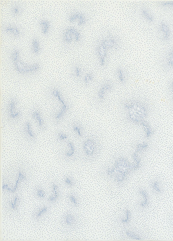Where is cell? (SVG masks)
Wrapping results in <instances>:
<instances>
[{"mask_svg":"<svg viewBox=\"0 0 173 241\" xmlns=\"http://www.w3.org/2000/svg\"><path fill=\"white\" fill-rule=\"evenodd\" d=\"M139 193L144 198V200L141 202L140 204L142 207H145L147 206L149 201V197L147 192L144 190L141 189L139 190Z\"/></svg>","mask_w":173,"mask_h":241,"instance_id":"cell-15","label":"cell"},{"mask_svg":"<svg viewBox=\"0 0 173 241\" xmlns=\"http://www.w3.org/2000/svg\"><path fill=\"white\" fill-rule=\"evenodd\" d=\"M71 22H77L79 25L83 26L86 23L87 19L85 15L81 13L75 12L71 14L69 17Z\"/></svg>","mask_w":173,"mask_h":241,"instance_id":"cell-6","label":"cell"},{"mask_svg":"<svg viewBox=\"0 0 173 241\" xmlns=\"http://www.w3.org/2000/svg\"><path fill=\"white\" fill-rule=\"evenodd\" d=\"M70 199L71 201L74 205H76L77 204V201L76 198L74 197V196H70Z\"/></svg>","mask_w":173,"mask_h":241,"instance_id":"cell-34","label":"cell"},{"mask_svg":"<svg viewBox=\"0 0 173 241\" xmlns=\"http://www.w3.org/2000/svg\"><path fill=\"white\" fill-rule=\"evenodd\" d=\"M47 210V207H44L43 208L41 209V210L38 211V213L36 214V217H39L42 214H43V213H44L46 212Z\"/></svg>","mask_w":173,"mask_h":241,"instance_id":"cell-32","label":"cell"},{"mask_svg":"<svg viewBox=\"0 0 173 241\" xmlns=\"http://www.w3.org/2000/svg\"><path fill=\"white\" fill-rule=\"evenodd\" d=\"M96 144L93 140H87L84 144V148L85 153L88 156H92L95 153L96 150Z\"/></svg>","mask_w":173,"mask_h":241,"instance_id":"cell-7","label":"cell"},{"mask_svg":"<svg viewBox=\"0 0 173 241\" xmlns=\"http://www.w3.org/2000/svg\"><path fill=\"white\" fill-rule=\"evenodd\" d=\"M18 178L21 179V180H22V179H25V176H24L23 175L21 172H19Z\"/></svg>","mask_w":173,"mask_h":241,"instance_id":"cell-37","label":"cell"},{"mask_svg":"<svg viewBox=\"0 0 173 241\" xmlns=\"http://www.w3.org/2000/svg\"><path fill=\"white\" fill-rule=\"evenodd\" d=\"M141 15L143 19L146 22L152 23L155 21V18L153 15L147 8H143L140 11Z\"/></svg>","mask_w":173,"mask_h":241,"instance_id":"cell-9","label":"cell"},{"mask_svg":"<svg viewBox=\"0 0 173 241\" xmlns=\"http://www.w3.org/2000/svg\"><path fill=\"white\" fill-rule=\"evenodd\" d=\"M13 13L15 15H17L19 14L20 12V8L18 6H15L13 8Z\"/></svg>","mask_w":173,"mask_h":241,"instance_id":"cell-30","label":"cell"},{"mask_svg":"<svg viewBox=\"0 0 173 241\" xmlns=\"http://www.w3.org/2000/svg\"><path fill=\"white\" fill-rule=\"evenodd\" d=\"M69 147L70 148L71 150L68 152L67 153V154H66V156L68 157H69L72 156L74 154L75 152V148L74 146H73V144L71 142H69Z\"/></svg>","mask_w":173,"mask_h":241,"instance_id":"cell-26","label":"cell"},{"mask_svg":"<svg viewBox=\"0 0 173 241\" xmlns=\"http://www.w3.org/2000/svg\"><path fill=\"white\" fill-rule=\"evenodd\" d=\"M152 187L154 192L156 194H160L162 193L161 188L160 187L158 181H154L152 183Z\"/></svg>","mask_w":173,"mask_h":241,"instance_id":"cell-17","label":"cell"},{"mask_svg":"<svg viewBox=\"0 0 173 241\" xmlns=\"http://www.w3.org/2000/svg\"><path fill=\"white\" fill-rule=\"evenodd\" d=\"M114 89V84L111 81L107 80L102 82L98 88L96 93V98L98 101H105Z\"/></svg>","mask_w":173,"mask_h":241,"instance_id":"cell-2","label":"cell"},{"mask_svg":"<svg viewBox=\"0 0 173 241\" xmlns=\"http://www.w3.org/2000/svg\"><path fill=\"white\" fill-rule=\"evenodd\" d=\"M160 5L162 8L171 9L173 13V1L162 2L161 3Z\"/></svg>","mask_w":173,"mask_h":241,"instance_id":"cell-22","label":"cell"},{"mask_svg":"<svg viewBox=\"0 0 173 241\" xmlns=\"http://www.w3.org/2000/svg\"><path fill=\"white\" fill-rule=\"evenodd\" d=\"M74 73L75 77L78 78H82L84 74L83 73V69L79 66H76L75 67Z\"/></svg>","mask_w":173,"mask_h":241,"instance_id":"cell-19","label":"cell"},{"mask_svg":"<svg viewBox=\"0 0 173 241\" xmlns=\"http://www.w3.org/2000/svg\"><path fill=\"white\" fill-rule=\"evenodd\" d=\"M148 147H149V145H148V144L144 143L142 144L137 145L136 146V148H137V151L138 152L139 151H142L147 149Z\"/></svg>","mask_w":173,"mask_h":241,"instance_id":"cell-25","label":"cell"},{"mask_svg":"<svg viewBox=\"0 0 173 241\" xmlns=\"http://www.w3.org/2000/svg\"><path fill=\"white\" fill-rule=\"evenodd\" d=\"M117 81L120 84H124L127 82V76L125 70L122 67L118 68L115 72Z\"/></svg>","mask_w":173,"mask_h":241,"instance_id":"cell-8","label":"cell"},{"mask_svg":"<svg viewBox=\"0 0 173 241\" xmlns=\"http://www.w3.org/2000/svg\"><path fill=\"white\" fill-rule=\"evenodd\" d=\"M127 217L126 218L122 220V222L124 223H126L128 222L129 220H130L131 217V214L129 211L127 210Z\"/></svg>","mask_w":173,"mask_h":241,"instance_id":"cell-31","label":"cell"},{"mask_svg":"<svg viewBox=\"0 0 173 241\" xmlns=\"http://www.w3.org/2000/svg\"><path fill=\"white\" fill-rule=\"evenodd\" d=\"M66 222L68 225H71L73 222V218L71 215H68L66 218Z\"/></svg>","mask_w":173,"mask_h":241,"instance_id":"cell-28","label":"cell"},{"mask_svg":"<svg viewBox=\"0 0 173 241\" xmlns=\"http://www.w3.org/2000/svg\"><path fill=\"white\" fill-rule=\"evenodd\" d=\"M65 182L66 183H67L69 185H73V183L72 182L71 179H70L68 178H67L65 179Z\"/></svg>","mask_w":173,"mask_h":241,"instance_id":"cell-35","label":"cell"},{"mask_svg":"<svg viewBox=\"0 0 173 241\" xmlns=\"http://www.w3.org/2000/svg\"><path fill=\"white\" fill-rule=\"evenodd\" d=\"M109 50L102 40L98 43L96 49V54L98 64L104 67L107 62L108 53Z\"/></svg>","mask_w":173,"mask_h":241,"instance_id":"cell-3","label":"cell"},{"mask_svg":"<svg viewBox=\"0 0 173 241\" xmlns=\"http://www.w3.org/2000/svg\"><path fill=\"white\" fill-rule=\"evenodd\" d=\"M32 50L33 52L35 54H38L40 51V44L38 40L36 38H34L32 42Z\"/></svg>","mask_w":173,"mask_h":241,"instance_id":"cell-16","label":"cell"},{"mask_svg":"<svg viewBox=\"0 0 173 241\" xmlns=\"http://www.w3.org/2000/svg\"><path fill=\"white\" fill-rule=\"evenodd\" d=\"M82 79L84 84L85 85H89L94 82L95 76L92 72H87L84 74Z\"/></svg>","mask_w":173,"mask_h":241,"instance_id":"cell-12","label":"cell"},{"mask_svg":"<svg viewBox=\"0 0 173 241\" xmlns=\"http://www.w3.org/2000/svg\"><path fill=\"white\" fill-rule=\"evenodd\" d=\"M123 107L126 112L127 118L131 122L141 126L146 121L150 108L144 100L137 98L127 99L123 102Z\"/></svg>","mask_w":173,"mask_h":241,"instance_id":"cell-1","label":"cell"},{"mask_svg":"<svg viewBox=\"0 0 173 241\" xmlns=\"http://www.w3.org/2000/svg\"><path fill=\"white\" fill-rule=\"evenodd\" d=\"M137 152V151L134 152L133 156L136 162L135 164L133 165L134 170H137L140 166L141 161L138 156Z\"/></svg>","mask_w":173,"mask_h":241,"instance_id":"cell-21","label":"cell"},{"mask_svg":"<svg viewBox=\"0 0 173 241\" xmlns=\"http://www.w3.org/2000/svg\"><path fill=\"white\" fill-rule=\"evenodd\" d=\"M38 196L41 198H44V194L43 192L41 189H38L37 191Z\"/></svg>","mask_w":173,"mask_h":241,"instance_id":"cell-33","label":"cell"},{"mask_svg":"<svg viewBox=\"0 0 173 241\" xmlns=\"http://www.w3.org/2000/svg\"><path fill=\"white\" fill-rule=\"evenodd\" d=\"M81 39V35L79 32L74 28H69L66 30L64 35V40L67 43L72 42H79Z\"/></svg>","mask_w":173,"mask_h":241,"instance_id":"cell-4","label":"cell"},{"mask_svg":"<svg viewBox=\"0 0 173 241\" xmlns=\"http://www.w3.org/2000/svg\"><path fill=\"white\" fill-rule=\"evenodd\" d=\"M165 64L168 68L173 70V50L170 49L166 56Z\"/></svg>","mask_w":173,"mask_h":241,"instance_id":"cell-11","label":"cell"},{"mask_svg":"<svg viewBox=\"0 0 173 241\" xmlns=\"http://www.w3.org/2000/svg\"><path fill=\"white\" fill-rule=\"evenodd\" d=\"M146 133V137L148 138H150L152 135L153 131L151 126L147 121H145L141 124Z\"/></svg>","mask_w":173,"mask_h":241,"instance_id":"cell-14","label":"cell"},{"mask_svg":"<svg viewBox=\"0 0 173 241\" xmlns=\"http://www.w3.org/2000/svg\"><path fill=\"white\" fill-rule=\"evenodd\" d=\"M128 236L130 238L134 239V240H141L142 238L141 237L139 236V235L136 234L130 231H127L126 232Z\"/></svg>","mask_w":173,"mask_h":241,"instance_id":"cell-24","label":"cell"},{"mask_svg":"<svg viewBox=\"0 0 173 241\" xmlns=\"http://www.w3.org/2000/svg\"><path fill=\"white\" fill-rule=\"evenodd\" d=\"M159 30L162 40L165 42H168L172 37V31L170 26L165 22L161 23L159 25Z\"/></svg>","mask_w":173,"mask_h":241,"instance_id":"cell-5","label":"cell"},{"mask_svg":"<svg viewBox=\"0 0 173 241\" xmlns=\"http://www.w3.org/2000/svg\"><path fill=\"white\" fill-rule=\"evenodd\" d=\"M168 90L170 95L173 98V80L170 81L169 84Z\"/></svg>","mask_w":173,"mask_h":241,"instance_id":"cell-29","label":"cell"},{"mask_svg":"<svg viewBox=\"0 0 173 241\" xmlns=\"http://www.w3.org/2000/svg\"><path fill=\"white\" fill-rule=\"evenodd\" d=\"M16 104V102L15 100L13 99L10 102L9 106L10 116L12 119L16 118L20 115V113H19L14 112Z\"/></svg>","mask_w":173,"mask_h":241,"instance_id":"cell-10","label":"cell"},{"mask_svg":"<svg viewBox=\"0 0 173 241\" xmlns=\"http://www.w3.org/2000/svg\"><path fill=\"white\" fill-rule=\"evenodd\" d=\"M41 25L44 34H47L49 29L50 25L48 21L46 20L42 21L41 22Z\"/></svg>","mask_w":173,"mask_h":241,"instance_id":"cell-20","label":"cell"},{"mask_svg":"<svg viewBox=\"0 0 173 241\" xmlns=\"http://www.w3.org/2000/svg\"><path fill=\"white\" fill-rule=\"evenodd\" d=\"M73 129L76 132L79 136H81L82 134V129L77 124L73 126Z\"/></svg>","mask_w":173,"mask_h":241,"instance_id":"cell-27","label":"cell"},{"mask_svg":"<svg viewBox=\"0 0 173 241\" xmlns=\"http://www.w3.org/2000/svg\"><path fill=\"white\" fill-rule=\"evenodd\" d=\"M59 138L60 139H61L62 140L66 139L67 138V136H66V135L62 134H60L59 135Z\"/></svg>","mask_w":173,"mask_h":241,"instance_id":"cell-36","label":"cell"},{"mask_svg":"<svg viewBox=\"0 0 173 241\" xmlns=\"http://www.w3.org/2000/svg\"><path fill=\"white\" fill-rule=\"evenodd\" d=\"M32 117L36 118L38 121V124L40 127L43 128L44 127V124L41 118V115L39 112L38 111H35L32 114Z\"/></svg>","mask_w":173,"mask_h":241,"instance_id":"cell-18","label":"cell"},{"mask_svg":"<svg viewBox=\"0 0 173 241\" xmlns=\"http://www.w3.org/2000/svg\"><path fill=\"white\" fill-rule=\"evenodd\" d=\"M5 30L7 32L16 36H19L21 34L20 30L15 26L10 25L6 26Z\"/></svg>","mask_w":173,"mask_h":241,"instance_id":"cell-13","label":"cell"},{"mask_svg":"<svg viewBox=\"0 0 173 241\" xmlns=\"http://www.w3.org/2000/svg\"><path fill=\"white\" fill-rule=\"evenodd\" d=\"M26 130L27 133L31 138L34 139L35 138V135L31 131V125L29 122H27L26 123L25 125Z\"/></svg>","mask_w":173,"mask_h":241,"instance_id":"cell-23","label":"cell"}]
</instances>
